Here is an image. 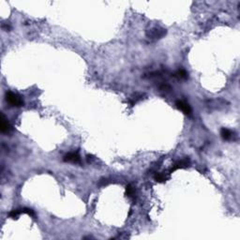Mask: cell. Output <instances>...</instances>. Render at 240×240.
<instances>
[{"instance_id":"6da1fadb","label":"cell","mask_w":240,"mask_h":240,"mask_svg":"<svg viewBox=\"0 0 240 240\" xmlns=\"http://www.w3.org/2000/svg\"><path fill=\"white\" fill-rule=\"evenodd\" d=\"M6 100L12 105L15 107H21L24 105V100L23 98L18 96L17 94H14L12 92H7L6 93Z\"/></svg>"},{"instance_id":"7a4b0ae2","label":"cell","mask_w":240,"mask_h":240,"mask_svg":"<svg viewBox=\"0 0 240 240\" xmlns=\"http://www.w3.org/2000/svg\"><path fill=\"white\" fill-rule=\"evenodd\" d=\"M0 131L2 133H9L12 131V126L3 113L1 114V120H0Z\"/></svg>"},{"instance_id":"3957f363","label":"cell","mask_w":240,"mask_h":240,"mask_svg":"<svg viewBox=\"0 0 240 240\" xmlns=\"http://www.w3.org/2000/svg\"><path fill=\"white\" fill-rule=\"evenodd\" d=\"M64 161L66 162H72V163H79L81 161L80 156L77 152H70L64 156Z\"/></svg>"},{"instance_id":"277c9868","label":"cell","mask_w":240,"mask_h":240,"mask_svg":"<svg viewBox=\"0 0 240 240\" xmlns=\"http://www.w3.org/2000/svg\"><path fill=\"white\" fill-rule=\"evenodd\" d=\"M166 34V31L164 29H160V28H153L147 32V36L149 38H154V39H161Z\"/></svg>"},{"instance_id":"5b68a950","label":"cell","mask_w":240,"mask_h":240,"mask_svg":"<svg viewBox=\"0 0 240 240\" xmlns=\"http://www.w3.org/2000/svg\"><path fill=\"white\" fill-rule=\"evenodd\" d=\"M175 105H176V107H177L179 110H181L185 114H190V113H191V108H190V106L187 102H185V101H183V100H177L176 103H175Z\"/></svg>"},{"instance_id":"8992f818","label":"cell","mask_w":240,"mask_h":240,"mask_svg":"<svg viewBox=\"0 0 240 240\" xmlns=\"http://www.w3.org/2000/svg\"><path fill=\"white\" fill-rule=\"evenodd\" d=\"M190 165V160L188 158L184 159V160H181V161H178L177 162H175L173 167H172V170L171 172L175 171V170H177L179 168H185V167H188Z\"/></svg>"},{"instance_id":"52a82bcc","label":"cell","mask_w":240,"mask_h":240,"mask_svg":"<svg viewBox=\"0 0 240 240\" xmlns=\"http://www.w3.org/2000/svg\"><path fill=\"white\" fill-rule=\"evenodd\" d=\"M220 135H221V137H222L224 140H230V139L232 138L233 133H232V132H231L230 130L223 128V129L221 130V132H220Z\"/></svg>"},{"instance_id":"ba28073f","label":"cell","mask_w":240,"mask_h":240,"mask_svg":"<svg viewBox=\"0 0 240 240\" xmlns=\"http://www.w3.org/2000/svg\"><path fill=\"white\" fill-rule=\"evenodd\" d=\"M175 76L179 79H187L188 78V73L185 70H177V72L175 73Z\"/></svg>"},{"instance_id":"9c48e42d","label":"cell","mask_w":240,"mask_h":240,"mask_svg":"<svg viewBox=\"0 0 240 240\" xmlns=\"http://www.w3.org/2000/svg\"><path fill=\"white\" fill-rule=\"evenodd\" d=\"M135 194V190L132 185H128L126 187V195L128 197H132Z\"/></svg>"},{"instance_id":"30bf717a","label":"cell","mask_w":240,"mask_h":240,"mask_svg":"<svg viewBox=\"0 0 240 240\" xmlns=\"http://www.w3.org/2000/svg\"><path fill=\"white\" fill-rule=\"evenodd\" d=\"M166 179H167L166 175L162 173H158L155 175V180L157 182H164V181H166Z\"/></svg>"},{"instance_id":"8fae6325","label":"cell","mask_w":240,"mask_h":240,"mask_svg":"<svg viewBox=\"0 0 240 240\" xmlns=\"http://www.w3.org/2000/svg\"><path fill=\"white\" fill-rule=\"evenodd\" d=\"M21 213H23V212H22V209H14V210H12V211L10 213V217L12 218H17Z\"/></svg>"},{"instance_id":"7c38bea8","label":"cell","mask_w":240,"mask_h":240,"mask_svg":"<svg viewBox=\"0 0 240 240\" xmlns=\"http://www.w3.org/2000/svg\"><path fill=\"white\" fill-rule=\"evenodd\" d=\"M22 212H23V213H26L27 215H29V216L35 218V213H34V211H33L32 209H30V208H23V209H22Z\"/></svg>"}]
</instances>
